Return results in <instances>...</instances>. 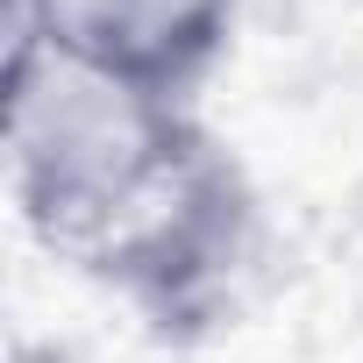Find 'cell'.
Returning <instances> with one entry per match:
<instances>
[{
    "label": "cell",
    "mask_w": 363,
    "mask_h": 363,
    "mask_svg": "<svg viewBox=\"0 0 363 363\" xmlns=\"http://www.w3.org/2000/svg\"><path fill=\"white\" fill-rule=\"evenodd\" d=\"M0 107L15 214L57 264L114 292L164 342L235 313L264 214L200 107L93 79L29 29H8Z\"/></svg>",
    "instance_id": "obj_1"
},
{
    "label": "cell",
    "mask_w": 363,
    "mask_h": 363,
    "mask_svg": "<svg viewBox=\"0 0 363 363\" xmlns=\"http://www.w3.org/2000/svg\"><path fill=\"white\" fill-rule=\"evenodd\" d=\"M235 15L242 0H8V29H29L50 57L186 107L221 72Z\"/></svg>",
    "instance_id": "obj_2"
}]
</instances>
